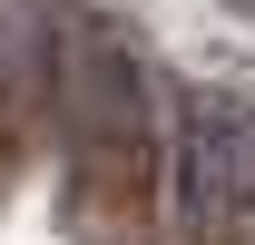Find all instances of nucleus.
<instances>
[{"instance_id":"f257e3e1","label":"nucleus","mask_w":255,"mask_h":245,"mask_svg":"<svg viewBox=\"0 0 255 245\" xmlns=\"http://www.w3.org/2000/svg\"><path fill=\"white\" fill-rule=\"evenodd\" d=\"M157 196L187 245L255 236V108L226 89H157Z\"/></svg>"},{"instance_id":"f03ea898","label":"nucleus","mask_w":255,"mask_h":245,"mask_svg":"<svg viewBox=\"0 0 255 245\" xmlns=\"http://www.w3.org/2000/svg\"><path fill=\"white\" fill-rule=\"evenodd\" d=\"M59 108L89 137H128L137 127V39L98 10H49V69H39Z\"/></svg>"},{"instance_id":"7ed1b4c3","label":"nucleus","mask_w":255,"mask_h":245,"mask_svg":"<svg viewBox=\"0 0 255 245\" xmlns=\"http://www.w3.org/2000/svg\"><path fill=\"white\" fill-rule=\"evenodd\" d=\"M49 69V0H0V108Z\"/></svg>"}]
</instances>
